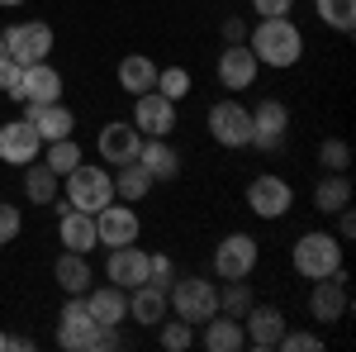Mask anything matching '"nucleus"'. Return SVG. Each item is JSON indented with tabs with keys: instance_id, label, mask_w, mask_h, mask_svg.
Instances as JSON below:
<instances>
[{
	"instance_id": "nucleus-1",
	"label": "nucleus",
	"mask_w": 356,
	"mask_h": 352,
	"mask_svg": "<svg viewBox=\"0 0 356 352\" xmlns=\"http://www.w3.org/2000/svg\"><path fill=\"white\" fill-rule=\"evenodd\" d=\"M247 48L261 67L285 72L304 57V33L290 15H275V20H257V29H247Z\"/></svg>"
},
{
	"instance_id": "nucleus-2",
	"label": "nucleus",
	"mask_w": 356,
	"mask_h": 352,
	"mask_svg": "<svg viewBox=\"0 0 356 352\" xmlns=\"http://www.w3.org/2000/svg\"><path fill=\"white\" fill-rule=\"evenodd\" d=\"M166 309H176V319L204 324L209 314H219V286L204 276H181L166 286Z\"/></svg>"
},
{
	"instance_id": "nucleus-3",
	"label": "nucleus",
	"mask_w": 356,
	"mask_h": 352,
	"mask_svg": "<svg viewBox=\"0 0 356 352\" xmlns=\"http://www.w3.org/2000/svg\"><path fill=\"white\" fill-rule=\"evenodd\" d=\"M290 267L300 271L304 281H318V276L342 271V243H337V234H323V229L304 234L300 243H295V252H290Z\"/></svg>"
},
{
	"instance_id": "nucleus-4",
	"label": "nucleus",
	"mask_w": 356,
	"mask_h": 352,
	"mask_svg": "<svg viewBox=\"0 0 356 352\" xmlns=\"http://www.w3.org/2000/svg\"><path fill=\"white\" fill-rule=\"evenodd\" d=\"M114 200V176L105 167H86V158L67 171V205L86 210V215H100Z\"/></svg>"
},
{
	"instance_id": "nucleus-5",
	"label": "nucleus",
	"mask_w": 356,
	"mask_h": 352,
	"mask_svg": "<svg viewBox=\"0 0 356 352\" xmlns=\"http://www.w3.org/2000/svg\"><path fill=\"white\" fill-rule=\"evenodd\" d=\"M261 262V247L252 234H228L219 247H214V276L219 281H247Z\"/></svg>"
},
{
	"instance_id": "nucleus-6",
	"label": "nucleus",
	"mask_w": 356,
	"mask_h": 352,
	"mask_svg": "<svg viewBox=\"0 0 356 352\" xmlns=\"http://www.w3.org/2000/svg\"><path fill=\"white\" fill-rule=\"evenodd\" d=\"M247 205H252V215H257V219H280V215H290L295 190H290L285 176L261 171V176H252V181H247Z\"/></svg>"
},
{
	"instance_id": "nucleus-7",
	"label": "nucleus",
	"mask_w": 356,
	"mask_h": 352,
	"mask_svg": "<svg viewBox=\"0 0 356 352\" xmlns=\"http://www.w3.org/2000/svg\"><path fill=\"white\" fill-rule=\"evenodd\" d=\"M0 38H5V48H10V62H19V67H29V62H48V53H53V29L43 24V20L10 24Z\"/></svg>"
},
{
	"instance_id": "nucleus-8",
	"label": "nucleus",
	"mask_w": 356,
	"mask_h": 352,
	"mask_svg": "<svg viewBox=\"0 0 356 352\" xmlns=\"http://www.w3.org/2000/svg\"><path fill=\"white\" fill-rule=\"evenodd\" d=\"M285 134H290V109H285V100H275V95L257 100V105H252V143H247V148L275 153V148L285 143Z\"/></svg>"
},
{
	"instance_id": "nucleus-9",
	"label": "nucleus",
	"mask_w": 356,
	"mask_h": 352,
	"mask_svg": "<svg viewBox=\"0 0 356 352\" xmlns=\"http://www.w3.org/2000/svg\"><path fill=\"white\" fill-rule=\"evenodd\" d=\"M209 134L219 148H247L252 143V109L238 100H214L209 105Z\"/></svg>"
},
{
	"instance_id": "nucleus-10",
	"label": "nucleus",
	"mask_w": 356,
	"mask_h": 352,
	"mask_svg": "<svg viewBox=\"0 0 356 352\" xmlns=\"http://www.w3.org/2000/svg\"><path fill=\"white\" fill-rule=\"evenodd\" d=\"M347 309H352L347 276H342V271L318 276V281H314V291H309V314H314L318 324H342V319H347Z\"/></svg>"
},
{
	"instance_id": "nucleus-11",
	"label": "nucleus",
	"mask_w": 356,
	"mask_h": 352,
	"mask_svg": "<svg viewBox=\"0 0 356 352\" xmlns=\"http://www.w3.org/2000/svg\"><path fill=\"white\" fill-rule=\"evenodd\" d=\"M129 124L143 138H166L176 129V100H166L162 91H143V95H134V119Z\"/></svg>"
},
{
	"instance_id": "nucleus-12",
	"label": "nucleus",
	"mask_w": 356,
	"mask_h": 352,
	"mask_svg": "<svg viewBox=\"0 0 356 352\" xmlns=\"http://www.w3.org/2000/svg\"><path fill=\"white\" fill-rule=\"evenodd\" d=\"M95 319H90V309H86L81 296H67V305H62V314H57V343L67 352H90V343H95Z\"/></svg>"
},
{
	"instance_id": "nucleus-13",
	"label": "nucleus",
	"mask_w": 356,
	"mask_h": 352,
	"mask_svg": "<svg viewBox=\"0 0 356 352\" xmlns=\"http://www.w3.org/2000/svg\"><path fill=\"white\" fill-rule=\"evenodd\" d=\"M138 234H143V224H138V210L124 200V205H105L100 215H95V238L100 247H124V243H138Z\"/></svg>"
},
{
	"instance_id": "nucleus-14",
	"label": "nucleus",
	"mask_w": 356,
	"mask_h": 352,
	"mask_svg": "<svg viewBox=\"0 0 356 352\" xmlns=\"http://www.w3.org/2000/svg\"><path fill=\"white\" fill-rule=\"evenodd\" d=\"M285 314L275 309V305H247V314H243V338H247V348H257V352H271L280 348V333H285Z\"/></svg>"
},
{
	"instance_id": "nucleus-15",
	"label": "nucleus",
	"mask_w": 356,
	"mask_h": 352,
	"mask_svg": "<svg viewBox=\"0 0 356 352\" xmlns=\"http://www.w3.org/2000/svg\"><path fill=\"white\" fill-rule=\"evenodd\" d=\"M95 148H100V162L110 167H124V162H138V148H143V134H138L129 119H110L100 138H95Z\"/></svg>"
},
{
	"instance_id": "nucleus-16",
	"label": "nucleus",
	"mask_w": 356,
	"mask_h": 352,
	"mask_svg": "<svg viewBox=\"0 0 356 352\" xmlns=\"http://www.w3.org/2000/svg\"><path fill=\"white\" fill-rule=\"evenodd\" d=\"M38 153H43V138H38V129H33L29 119H10V124H0V162L24 167V162H33Z\"/></svg>"
},
{
	"instance_id": "nucleus-17",
	"label": "nucleus",
	"mask_w": 356,
	"mask_h": 352,
	"mask_svg": "<svg viewBox=\"0 0 356 352\" xmlns=\"http://www.w3.org/2000/svg\"><path fill=\"white\" fill-rule=\"evenodd\" d=\"M147 262L152 252H143L138 243H124V247H110V262H105V276H110L119 291H134L147 281Z\"/></svg>"
},
{
	"instance_id": "nucleus-18",
	"label": "nucleus",
	"mask_w": 356,
	"mask_h": 352,
	"mask_svg": "<svg viewBox=\"0 0 356 352\" xmlns=\"http://www.w3.org/2000/svg\"><path fill=\"white\" fill-rule=\"evenodd\" d=\"M257 72H261V62L252 57L247 43H228L219 53V82L223 91H252L257 86Z\"/></svg>"
},
{
	"instance_id": "nucleus-19",
	"label": "nucleus",
	"mask_w": 356,
	"mask_h": 352,
	"mask_svg": "<svg viewBox=\"0 0 356 352\" xmlns=\"http://www.w3.org/2000/svg\"><path fill=\"white\" fill-rule=\"evenodd\" d=\"M24 105H48V100H62V72L53 62H29L24 77H19V95Z\"/></svg>"
},
{
	"instance_id": "nucleus-20",
	"label": "nucleus",
	"mask_w": 356,
	"mask_h": 352,
	"mask_svg": "<svg viewBox=\"0 0 356 352\" xmlns=\"http://www.w3.org/2000/svg\"><path fill=\"white\" fill-rule=\"evenodd\" d=\"M86 309H90V319L95 324H110V328H119L124 319H129V291H119V286H90L86 291Z\"/></svg>"
},
{
	"instance_id": "nucleus-21",
	"label": "nucleus",
	"mask_w": 356,
	"mask_h": 352,
	"mask_svg": "<svg viewBox=\"0 0 356 352\" xmlns=\"http://www.w3.org/2000/svg\"><path fill=\"white\" fill-rule=\"evenodd\" d=\"M138 167L152 176V186H157V181H176V176H181V153H176L166 138H143Z\"/></svg>"
},
{
	"instance_id": "nucleus-22",
	"label": "nucleus",
	"mask_w": 356,
	"mask_h": 352,
	"mask_svg": "<svg viewBox=\"0 0 356 352\" xmlns=\"http://www.w3.org/2000/svg\"><path fill=\"white\" fill-rule=\"evenodd\" d=\"M24 119L33 124V129H38V138H43V143H53V138H72V129H76V114L62 105V100H48V105H29Z\"/></svg>"
},
{
	"instance_id": "nucleus-23",
	"label": "nucleus",
	"mask_w": 356,
	"mask_h": 352,
	"mask_svg": "<svg viewBox=\"0 0 356 352\" xmlns=\"http://www.w3.org/2000/svg\"><path fill=\"white\" fill-rule=\"evenodd\" d=\"M57 238H62V247H72V252H90V247H100V238H95V215H86V210H62V219H57Z\"/></svg>"
},
{
	"instance_id": "nucleus-24",
	"label": "nucleus",
	"mask_w": 356,
	"mask_h": 352,
	"mask_svg": "<svg viewBox=\"0 0 356 352\" xmlns=\"http://www.w3.org/2000/svg\"><path fill=\"white\" fill-rule=\"evenodd\" d=\"M129 319H138L143 328H157L166 319V291L162 286H152V281H143L129 291Z\"/></svg>"
},
{
	"instance_id": "nucleus-25",
	"label": "nucleus",
	"mask_w": 356,
	"mask_h": 352,
	"mask_svg": "<svg viewBox=\"0 0 356 352\" xmlns=\"http://www.w3.org/2000/svg\"><path fill=\"white\" fill-rule=\"evenodd\" d=\"M53 276H57V286H62V296H86L90 281H95L86 252H72V247H62V257L53 262Z\"/></svg>"
},
{
	"instance_id": "nucleus-26",
	"label": "nucleus",
	"mask_w": 356,
	"mask_h": 352,
	"mask_svg": "<svg viewBox=\"0 0 356 352\" xmlns=\"http://www.w3.org/2000/svg\"><path fill=\"white\" fill-rule=\"evenodd\" d=\"M209 352H243L247 338H243V319L233 314H209L204 319V338H200Z\"/></svg>"
},
{
	"instance_id": "nucleus-27",
	"label": "nucleus",
	"mask_w": 356,
	"mask_h": 352,
	"mask_svg": "<svg viewBox=\"0 0 356 352\" xmlns=\"http://www.w3.org/2000/svg\"><path fill=\"white\" fill-rule=\"evenodd\" d=\"M157 86V62L143 53H129L119 62V91H129V95H143V91H152Z\"/></svg>"
},
{
	"instance_id": "nucleus-28",
	"label": "nucleus",
	"mask_w": 356,
	"mask_h": 352,
	"mask_svg": "<svg viewBox=\"0 0 356 352\" xmlns=\"http://www.w3.org/2000/svg\"><path fill=\"white\" fill-rule=\"evenodd\" d=\"M342 205H352V181H347V171H328V176L314 186V210L337 215Z\"/></svg>"
},
{
	"instance_id": "nucleus-29",
	"label": "nucleus",
	"mask_w": 356,
	"mask_h": 352,
	"mask_svg": "<svg viewBox=\"0 0 356 352\" xmlns=\"http://www.w3.org/2000/svg\"><path fill=\"white\" fill-rule=\"evenodd\" d=\"M57 181H62V176H57L48 162H38V158L24 162V195L33 200V205H53L57 200Z\"/></svg>"
},
{
	"instance_id": "nucleus-30",
	"label": "nucleus",
	"mask_w": 356,
	"mask_h": 352,
	"mask_svg": "<svg viewBox=\"0 0 356 352\" xmlns=\"http://www.w3.org/2000/svg\"><path fill=\"white\" fill-rule=\"evenodd\" d=\"M147 190H152V176H147L138 162H124L119 171H114V200H129V205H138Z\"/></svg>"
},
{
	"instance_id": "nucleus-31",
	"label": "nucleus",
	"mask_w": 356,
	"mask_h": 352,
	"mask_svg": "<svg viewBox=\"0 0 356 352\" xmlns=\"http://www.w3.org/2000/svg\"><path fill=\"white\" fill-rule=\"evenodd\" d=\"M314 15L337 33H352L356 29V0H314Z\"/></svg>"
},
{
	"instance_id": "nucleus-32",
	"label": "nucleus",
	"mask_w": 356,
	"mask_h": 352,
	"mask_svg": "<svg viewBox=\"0 0 356 352\" xmlns=\"http://www.w3.org/2000/svg\"><path fill=\"white\" fill-rule=\"evenodd\" d=\"M43 162L53 167L57 176H67L72 167L81 162V143H76V138H53V143H43Z\"/></svg>"
},
{
	"instance_id": "nucleus-33",
	"label": "nucleus",
	"mask_w": 356,
	"mask_h": 352,
	"mask_svg": "<svg viewBox=\"0 0 356 352\" xmlns=\"http://www.w3.org/2000/svg\"><path fill=\"white\" fill-rule=\"evenodd\" d=\"M152 91H162L166 100H186L191 95V72L186 67H157V86Z\"/></svg>"
},
{
	"instance_id": "nucleus-34",
	"label": "nucleus",
	"mask_w": 356,
	"mask_h": 352,
	"mask_svg": "<svg viewBox=\"0 0 356 352\" xmlns=\"http://www.w3.org/2000/svg\"><path fill=\"white\" fill-rule=\"evenodd\" d=\"M247 305H252V296H247V281H228L219 291V314H233V319H243Z\"/></svg>"
},
{
	"instance_id": "nucleus-35",
	"label": "nucleus",
	"mask_w": 356,
	"mask_h": 352,
	"mask_svg": "<svg viewBox=\"0 0 356 352\" xmlns=\"http://www.w3.org/2000/svg\"><path fill=\"white\" fill-rule=\"evenodd\" d=\"M195 343V324L186 319H162V348L166 352H186Z\"/></svg>"
},
{
	"instance_id": "nucleus-36",
	"label": "nucleus",
	"mask_w": 356,
	"mask_h": 352,
	"mask_svg": "<svg viewBox=\"0 0 356 352\" xmlns=\"http://www.w3.org/2000/svg\"><path fill=\"white\" fill-rule=\"evenodd\" d=\"M318 162L328 167V171H347V167H352V148H347L342 138H323V143H318Z\"/></svg>"
},
{
	"instance_id": "nucleus-37",
	"label": "nucleus",
	"mask_w": 356,
	"mask_h": 352,
	"mask_svg": "<svg viewBox=\"0 0 356 352\" xmlns=\"http://www.w3.org/2000/svg\"><path fill=\"white\" fill-rule=\"evenodd\" d=\"M19 229H24V215H19L15 205H5V200H0V247L15 243V238H19Z\"/></svg>"
},
{
	"instance_id": "nucleus-38",
	"label": "nucleus",
	"mask_w": 356,
	"mask_h": 352,
	"mask_svg": "<svg viewBox=\"0 0 356 352\" xmlns=\"http://www.w3.org/2000/svg\"><path fill=\"white\" fill-rule=\"evenodd\" d=\"M280 348L285 352H318L323 338H318V333H295V328H285V333H280Z\"/></svg>"
},
{
	"instance_id": "nucleus-39",
	"label": "nucleus",
	"mask_w": 356,
	"mask_h": 352,
	"mask_svg": "<svg viewBox=\"0 0 356 352\" xmlns=\"http://www.w3.org/2000/svg\"><path fill=\"white\" fill-rule=\"evenodd\" d=\"M147 281H152V286H171V281H176V267H171V257H166V252H152V262H147Z\"/></svg>"
},
{
	"instance_id": "nucleus-40",
	"label": "nucleus",
	"mask_w": 356,
	"mask_h": 352,
	"mask_svg": "<svg viewBox=\"0 0 356 352\" xmlns=\"http://www.w3.org/2000/svg\"><path fill=\"white\" fill-rule=\"evenodd\" d=\"M257 20H275V15H295V0H252Z\"/></svg>"
},
{
	"instance_id": "nucleus-41",
	"label": "nucleus",
	"mask_w": 356,
	"mask_h": 352,
	"mask_svg": "<svg viewBox=\"0 0 356 352\" xmlns=\"http://www.w3.org/2000/svg\"><path fill=\"white\" fill-rule=\"evenodd\" d=\"M19 77H24L19 62H0V91L5 95H19Z\"/></svg>"
},
{
	"instance_id": "nucleus-42",
	"label": "nucleus",
	"mask_w": 356,
	"mask_h": 352,
	"mask_svg": "<svg viewBox=\"0 0 356 352\" xmlns=\"http://www.w3.org/2000/svg\"><path fill=\"white\" fill-rule=\"evenodd\" d=\"M219 33H223V43H247V20L228 15V20L219 24Z\"/></svg>"
},
{
	"instance_id": "nucleus-43",
	"label": "nucleus",
	"mask_w": 356,
	"mask_h": 352,
	"mask_svg": "<svg viewBox=\"0 0 356 352\" xmlns=\"http://www.w3.org/2000/svg\"><path fill=\"white\" fill-rule=\"evenodd\" d=\"M352 234H356V219H352V210L342 205V210H337V238H352Z\"/></svg>"
},
{
	"instance_id": "nucleus-44",
	"label": "nucleus",
	"mask_w": 356,
	"mask_h": 352,
	"mask_svg": "<svg viewBox=\"0 0 356 352\" xmlns=\"http://www.w3.org/2000/svg\"><path fill=\"white\" fill-rule=\"evenodd\" d=\"M15 5H24V0H0V10H15Z\"/></svg>"
},
{
	"instance_id": "nucleus-45",
	"label": "nucleus",
	"mask_w": 356,
	"mask_h": 352,
	"mask_svg": "<svg viewBox=\"0 0 356 352\" xmlns=\"http://www.w3.org/2000/svg\"><path fill=\"white\" fill-rule=\"evenodd\" d=\"M0 62H10V48H5V38H0Z\"/></svg>"
},
{
	"instance_id": "nucleus-46",
	"label": "nucleus",
	"mask_w": 356,
	"mask_h": 352,
	"mask_svg": "<svg viewBox=\"0 0 356 352\" xmlns=\"http://www.w3.org/2000/svg\"><path fill=\"white\" fill-rule=\"evenodd\" d=\"M0 348H5V333H0Z\"/></svg>"
}]
</instances>
